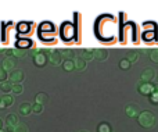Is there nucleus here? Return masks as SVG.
<instances>
[{"label":"nucleus","mask_w":158,"mask_h":132,"mask_svg":"<svg viewBox=\"0 0 158 132\" xmlns=\"http://www.w3.org/2000/svg\"><path fill=\"white\" fill-rule=\"evenodd\" d=\"M97 132H112L111 125H110L108 122H101L97 127Z\"/></svg>","instance_id":"4be33fe9"},{"label":"nucleus","mask_w":158,"mask_h":132,"mask_svg":"<svg viewBox=\"0 0 158 132\" xmlns=\"http://www.w3.org/2000/svg\"><path fill=\"white\" fill-rule=\"evenodd\" d=\"M0 132H6V131H3V130H0Z\"/></svg>","instance_id":"f704fd0d"},{"label":"nucleus","mask_w":158,"mask_h":132,"mask_svg":"<svg viewBox=\"0 0 158 132\" xmlns=\"http://www.w3.org/2000/svg\"><path fill=\"white\" fill-rule=\"evenodd\" d=\"M24 72L21 71V70H13V71L10 72V75H8V82L11 83V85H15V83H21L22 81H24Z\"/></svg>","instance_id":"20e7f679"},{"label":"nucleus","mask_w":158,"mask_h":132,"mask_svg":"<svg viewBox=\"0 0 158 132\" xmlns=\"http://www.w3.org/2000/svg\"><path fill=\"white\" fill-rule=\"evenodd\" d=\"M11 92H14L15 95H21L24 92V88H22L21 83H15V85L11 86Z\"/></svg>","instance_id":"393cba45"},{"label":"nucleus","mask_w":158,"mask_h":132,"mask_svg":"<svg viewBox=\"0 0 158 132\" xmlns=\"http://www.w3.org/2000/svg\"><path fill=\"white\" fill-rule=\"evenodd\" d=\"M35 102L38 103V104H42V106H43L44 103L49 102V95L44 93V92H39V93L35 96Z\"/></svg>","instance_id":"2eb2a0df"},{"label":"nucleus","mask_w":158,"mask_h":132,"mask_svg":"<svg viewBox=\"0 0 158 132\" xmlns=\"http://www.w3.org/2000/svg\"><path fill=\"white\" fill-rule=\"evenodd\" d=\"M14 132H29V128H28V125L24 124V122H18V124L14 127Z\"/></svg>","instance_id":"412c9836"},{"label":"nucleus","mask_w":158,"mask_h":132,"mask_svg":"<svg viewBox=\"0 0 158 132\" xmlns=\"http://www.w3.org/2000/svg\"><path fill=\"white\" fill-rule=\"evenodd\" d=\"M19 113L22 114V116H29L31 113H32V104L28 102H24L19 104Z\"/></svg>","instance_id":"ddd939ff"},{"label":"nucleus","mask_w":158,"mask_h":132,"mask_svg":"<svg viewBox=\"0 0 158 132\" xmlns=\"http://www.w3.org/2000/svg\"><path fill=\"white\" fill-rule=\"evenodd\" d=\"M150 102L154 103V104H158V93L157 92H153V93L150 95Z\"/></svg>","instance_id":"c756f323"},{"label":"nucleus","mask_w":158,"mask_h":132,"mask_svg":"<svg viewBox=\"0 0 158 132\" xmlns=\"http://www.w3.org/2000/svg\"><path fill=\"white\" fill-rule=\"evenodd\" d=\"M32 46V40L31 39H18L17 40V49H28V47Z\"/></svg>","instance_id":"f3484780"},{"label":"nucleus","mask_w":158,"mask_h":132,"mask_svg":"<svg viewBox=\"0 0 158 132\" xmlns=\"http://www.w3.org/2000/svg\"><path fill=\"white\" fill-rule=\"evenodd\" d=\"M0 130H3V120L0 118Z\"/></svg>","instance_id":"473e14b6"},{"label":"nucleus","mask_w":158,"mask_h":132,"mask_svg":"<svg viewBox=\"0 0 158 132\" xmlns=\"http://www.w3.org/2000/svg\"><path fill=\"white\" fill-rule=\"evenodd\" d=\"M150 58H151V61H154L156 64H158V49L151 50V53H150Z\"/></svg>","instance_id":"c85d7f7f"},{"label":"nucleus","mask_w":158,"mask_h":132,"mask_svg":"<svg viewBox=\"0 0 158 132\" xmlns=\"http://www.w3.org/2000/svg\"><path fill=\"white\" fill-rule=\"evenodd\" d=\"M137 121L143 128H153L156 125V116L151 111H142L137 117Z\"/></svg>","instance_id":"f257e3e1"},{"label":"nucleus","mask_w":158,"mask_h":132,"mask_svg":"<svg viewBox=\"0 0 158 132\" xmlns=\"http://www.w3.org/2000/svg\"><path fill=\"white\" fill-rule=\"evenodd\" d=\"M6 132H14V127H10V125H7V128H6Z\"/></svg>","instance_id":"2f4dec72"},{"label":"nucleus","mask_w":158,"mask_h":132,"mask_svg":"<svg viewBox=\"0 0 158 132\" xmlns=\"http://www.w3.org/2000/svg\"><path fill=\"white\" fill-rule=\"evenodd\" d=\"M11 53H13V56H14V57H17V58H21V57H24V56H25V52H24V50L17 49V47L11 50Z\"/></svg>","instance_id":"a878e982"},{"label":"nucleus","mask_w":158,"mask_h":132,"mask_svg":"<svg viewBox=\"0 0 158 132\" xmlns=\"http://www.w3.org/2000/svg\"><path fill=\"white\" fill-rule=\"evenodd\" d=\"M18 122H19V120L15 114H8V116L6 117V124L10 125V127H15Z\"/></svg>","instance_id":"a211bd4d"},{"label":"nucleus","mask_w":158,"mask_h":132,"mask_svg":"<svg viewBox=\"0 0 158 132\" xmlns=\"http://www.w3.org/2000/svg\"><path fill=\"white\" fill-rule=\"evenodd\" d=\"M7 72L4 71L3 68H0V82H3V81H6V78H7Z\"/></svg>","instance_id":"7c9ffc66"},{"label":"nucleus","mask_w":158,"mask_h":132,"mask_svg":"<svg viewBox=\"0 0 158 132\" xmlns=\"http://www.w3.org/2000/svg\"><path fill=\"white\" fill-rule=\"evenodd\" d=\"M154 86L151 82H142L137 85V91L140 92L142 95H146V96H150L151 93L154 92Z\"/></svg>","instance_id":"423d86ee"},{"label":"nucleus","mask_w":158,"mask_h":132,"mask_svg":"<svg viewBox=\"0 0 158 132\" xmlns=\"http://www.w3.org/2000/svg\"><path fill=\"white\" fill-rule=\"evenodd\" d=\"M93 58H96L98 61H104L108 58V52L104 49H94L93 50Z\"/></svg>","instance_id":"9d476101"},{"label":"nucleus","mask_w":158,"mask_h":132,"mask_svg":"<svg viewBox=\"0 0 158 132\" xmlns=\"http://www.w3.org/2000/svg\"><path fill=\"white\" fill-rule=\"evenodd\" d=\"M3 70H4L6 72L7 71H13L14 68H15V58L14 57H6L4 60H3Z\"/></svg>","instance_id":"6e6552de"},{"label":"nucleus","mask_w":158,"mask_h":132,"mask_svg":"<svg viewBox=\"0 0 158 132\" xmlns=\"http://www.w3.org/2000/svg\"><path fill=\"white\" fill-rule=\"evenodd\" d=\"M61 57H65V60H71V56H74V52L71 49H63L60 50Z\"/></svg>","instance_id":"b1692460"},{"label":"nucleus","mask_w":158,"mask_h":132,"mask_svg":"<svg viewBox=\"0 0 158 132\" xmlns=\"http://www.w3.org/2000/svg\"><path fill=\"white\" fill-rule=\"evenodd\" d=\"M17 28H18V32L19 33H29L31 29H32V24L31 22H19L18 25H17Z\"/></svg>","instance_id":"4468645a"},{"label":"nucleus","mask_w":158,"mask_h":132,"mask_svg":"<svg viewBox=\"0 0 158 132\" xmlns=\"http://www.w3.org/2000/svg\"><path fill=\"white\" fill-rule=\"evenodd\" d=\"M75 32H77V31H75V27L71 24V22H65V24L61 27V35H63V38L67 39V40L71 39L72 36L75 35Z\"/></svg>","instance_id":"39448f33"},{"label":"nucleus","mask_w":158,"mask_h":132,"mask_svg":"<svg viewBox=\"0 0 158 132\" xmlns=\"http://www.w3.org/2000/svg\"><path fill=\"white\" fill-rule=\"evenodd\" d=\"M72 61H74V67H75V70L83 71V70L86 68V61H85L83 58L81 57V56H77V57H75Z\"/></svg>","instance_id":"f8f14e48"},{"label":"nucleus","mask_w":158,"mask_h":132,"mask_svg":"<svg viewBox=\"0 0 158 132\" xmlns=\"http://www.w3.org/2000/svg\"><path fill=\"white\" fill-rule=\"evenodd\" d=\"M125 113L128 117L131 118H137L139 114L142 113V109H140L139 104H135V103H129V104L125 106Z\"/></svg>","instance_id":"7ed1b4c3"},{"label":"nucleus","mask_w":158,"mask_h":132,"mask_svg":"<svg viewBox=\"0 0 158 132\" xmlns=\"http://www.w3.org/2000/svg\"><path fill=\"white\" fill-rule=\"evenodd\" d=\"M119 67L122 70H129V68H131V63H129L126 58H122V60L119 61Z\"/></svg>","instance_id":"cd10ccee"},{"label":"nucleus","mask_w":158,"mask_h":132,"mask_svg":"<svg viewBox=\"0 0 158 132\" xmlns=\"http://www.w3.org/2000/svg\"><path fill=\"white\" fill-rule=\"evenodd\" d=\"M47 60H49L53 66H60L61 60H63V57H61V54H60V50H50L49 56H47Z\"/></svg>","instance_id":"0eeeda50"},{"label":"nucleus","mask_w":158,"mask_h":132,"mask_svg":"<svg viewBox=\"0 0 158 132\" xmlns=\"http://www.w3.org/2000/svg\"><path fill=\"white\" fill-rule=\"evenodd\" d=\"M33 63L36 67H44L47 63V54L46 50H36L33 54Z\"/></svg>","instance_id":"f03ea898"},{"label":"nucleus","mask_w":158,"mask_h":132,"mask_svg":"<svg viewBox=\"0 0 158 132\" xmlns=\"http://www.w3.org/2000/svg\"><path fill=\"white\" fill-rule=\"evenodd\" d=\"M63 68L65 70V71H72V70L75 68L72 58H71V60H64V61H63Z\"/></svg>","instance_id":"5701e85b"},{"label":"nucleus","mask_w":158,"mask_h":132,"mask_svg":"<svg viewBox=\"0 0 158 132\" xmlns=\"http://www.w3.org/2000/svg\"><path fill=\"white\" fill-rule=\"evenodd\" d=\"M11 83L8 82V81H3V82H0V89H2V92L4 95H7L8 92H11Z\"/></svg>","instance_id":"aec40b11"},{"label":"nucleus","mask_w":158,"mask_h":132,"mask_svg":"<svg viewBox=\"0 0 158 132\" xmlns=\"http://www.w3.org/2000/svg\"><path fill=\"white\" fill-rule=\"evenodd\" d=\"M79 132H89V131H86V130H82V131H79Z\"/></svg>","instance_id":"72a5a7b5"},{"label":"nucleus","mask_w":158,"mask_h":132,"mask_svg":"<svg viewBox=\"0 0 158 132\" xmlns=\"http://www.w3.org/2000/svg\"><path fill=\"white\" fill-rule=\"evenodd\" d=\"M14 103V97L11 95H4L3 97H0V109H4V107H8Z\"/></svg>","instance_id":"9b49d317"},{"label":"nucleus","mask_w":158,"mask_h":132,"mask_svg":"<svg viewBox=\"0 0 158 132\" xmlns=\"http://www.w3.org/2000/svg\"><path fill=\"white\" fill-rule=\"evenodd\" d=\"M154 77H156L154 70L153 68H146L144 71L142 72V75H140V79H142V82H151Z\"/></svg>","instance_id":"1a4fd4ad"},{"label":"nucleus","mask_w":158,"mask_h":132,"mask_svg":"<svg viewBox=\"0 0 158 132\" xmlns=\"http://www.w3.org/2000/svg\"><path fill=\"white\" fill-rule=\"evenodd\" d=\"M42 111H43V106H42V104H38V103L32 104V113H35V114H40Z\"/></svg>","instance_id":"bb28decb"},{"label":"nucleus","mask_w":158,"mask_h":132,"mask_svg":"<svg viewBox=\"0 0 158 132\" xmlns=\"http://www.w3.org/2000/svg\"><path fill=\"white\" fill-rule=\"evenodd\" d=\"M81 57L83 58L85 61H87V60H93V50H90V49H85V50H82Z\"/></svg>","instance_id":"6ab92c4d"},{"label":"nucleus","mask_w":158,"mask_h":132,"mask_svg":"<svg viewBox=\"0 0 158 132\" xmlns=\"http://www.w3.org/2000/svg\"><path fill=\"white\" fill-rule=\"evenodd\" d=\"M139 57H140V54H139V52L137 50H135V49H132V50H128V57H126V60L129 61V63H136L137 60H139Z\"/></svg>","instance_id":"dca6fc26"}]
</instances>
